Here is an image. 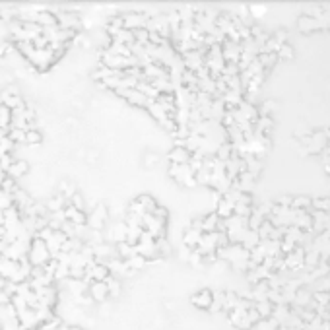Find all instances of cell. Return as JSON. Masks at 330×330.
<instances>
[{"label": "cell", "mask_w": 330, "mask_h": 330, "mask_svg": "<svg viewBox=\"0 0 330 330\" xmlns=\"http://www.w3.org/2000/svg\"><path fill=\"white\" fill-rule=\"evenodd\" d=\"M29 173V163L25 161V159H14L12 161V165H10V169H8V177H12V179H22V177H25Z\"/></svg>", "instance_id": "30bf717a"}, {"label": "cell", "mask_w": 330, "mask_h": 330, "mask_svg": "<svg viewBox=\"0 0 330 330\" xmlns=\"http://www.w3.org/2000/svg\"><path fill=\"white\" fill-rule=\"evenodd\" d=\"M88 293L95 303H105L109 297V286H107V282H91Z\"/></svg>", "instance_id": "52a82bcc"}, {"label": "cell", "mask_w": 330, "mask_h": 330, "mask_svg": "<svg viewBox=\"0 0 330 330\" xmlns=\"http://www.w3.org/2000/svg\"><path fill=\"white\" fill-rule=\"evenodd\" d=\"M259 61H261V65L264 66V72L268 74L270 68H274L276 63L280 61V57H278V53H261V55H259Z\"/></svg>", "instance_id": "ac0fdd59"}, {"label": "cell", "mask_w": 330, "mask_h": 330, "mask_svg": "<svg viewBox=\"0 0 330 330\" xmlns=\"http://www.w3.org/2000/svg\"><path fill=\"white\" fill-rule=\"evenodd\" d=\"M0 191H4V193H8V195H16L18 191H20V187H18V183H16V179H12V177L6 175V179H4V183H2V189Z\"/></svg>", "instance_id": "f1b7e54d"}, {"label": "cell", "mask_w": 330, "mask_h": 330, "mask_svg": "<svg viewBox=\"0 0 330 330\" xmlns=\"http://www.w3.org/2000/svg\"><path fill=\"white\" fill-rule=\"evenodd\" d=\"M57 18H59V27L61 29H70V31H80L84 27V22L80 20V16L72 10H61L57 12Z\"/></svg>", "instance_id": "3957f363"}, {"label": "cell", "mask_w": 330, "mask_h": 330, "mask_svg": "<svg viewBox=\"0 0 330 330\" xmlns=\"http://www.w3.org/2000/svg\"><path fill=\"white\" fill-rule=\"evenodd\" d=\"M325 154H327V155H329V157H330V144H329V146H327V150H325Z\"/></svg>", "instance_id": "816d5d0a"}, {"label": "cell", "mask_w": 330, "mask_h": 330, "mask_svg": "<svg viewBox=\"0 0 330 330\" xmlns=\"http://www.w3.org/2000/svg\"><path fill=\"white\" fill-rule=\"evenodd\" d=\"M274 109H276V101L274 99H264L263 103H261V107H259L261 115H266V117H272Z\"/></svg>", "instance_id": "d590c367"}, {"label": "cell", "mask_w": 330, "mask_h": 330, "mask_svg": "<svg viewBox=\"0 0 330 330\" xmlns=\"http://www.w3.org/2000/svg\"><path fill=\"white\" fill-rule=\"evenodd\" d=\"M63 330H84L82 327H78V325H65Z\"/></svg>", "instance_id": "7dc6e473"}, {"label": "cell", "mask_w": 330, "mask_h": 330, "mask_svg": "<svg viewBox=\"0 0 330 330\" xmlns=\"http://www.w3.org/2000/svg\"><path fill=\"white\" fill-rule=\"evenodd\" d=\"M107 286H109V297H113V299L121 297V293H123V286H121L119 278H115V276L107 278Z\"/></svg>", "instance_id": "83f0119b"}, {"label": "cell", "mask_w": 330, "mask_h": 330, "mask_svg": "<svg viewBox=\"0 0 330 330\" xmlns=\"http://www.w3.org/2000/svg\"><path fill=\"white\" fill-rule=\"evenodd\" d=\"M274 225L270 223L268 220H264V223L261 225V229H259V235H261V239L263 241H268V239H272V233H274Z\"/></svg>", "instance_id": "4dcf8cb0"}, {"label": "cell", "mask_w": 330, "mask_h": 330, "mask_svg": "<svg viewBox=\"0 0 330 330\" xmlns=\"http://www.w3.org/2000/svg\"><path fill=\"white\" fill-rule=\"evenodd\" d=\"M8 284V280H4V278H0V291H4V287Z\"/></svg>", "instance_id": "681fc988"}, {"label": "cell", "mask_w": 330, "mask_h": 330, "mask_svg": "<svg viewBox=\"0 0 330 330\" xmlns=\"http://www.w3.org/2000/svg\"><path fill=\"white\" fill-rule=\"evenodd\" d=\"M200 239H202V231L193 229V227H187L185 233H183V243H185V247H189V249H197Z\"/></svg>", "instance_id": "7c38bea8"}, {"label": "cell", "mask_w": 330, "mask_h": 330, "mask_svg": "<svg viewBox=\"0 0 330 330\" xmlns=\"http://www.w3.org/2000/svg\"><path fill=\"white\" fill-rule=\"evenodd\" d=\"M287 35H289V33H287V29H276V31H274V35H272V39H274L278 45H286L287 43Z\"/></svg>", "instance_id": "60d3db41"}, {"label": "cell", "mask_w": 330, "mask_h": 330, "mask_svg": "<svg viewBox=\"0 0 330 330\" xmlns=\"http://www.w3.org/2000/svg\"><path fill=\"white\" fill-rule=\"evenodd\" d=\"M127 263V266L131 268V270H142V268H146L148 266V259L146 257H142V255H134V257H131L129 261H125Z\"/></svg>", "instance_id": "484cf974"}, {"label": "cell", "mask_w": 330, "mask_h": 330, "mask_svg": "<svg viewBox=\"0 0 330 330\" xmlns=\"http://www.w3.org/2000/svg\"><path fill=\"white\" fill-rule=\"evenodd\" d=\"M255 307L259 309V313H261V317H263V319H270V317H272V313H274V303H272L270 299L255 301Z\"/></svg>", "instance_id": "cb8c5ba5"}, {"label": "cell", "mask_w": 330, "mask_h": 330, "mask_svg": "<svg viewBox=\"0 0 330 330\" xmlns=\"http://www.w3.org/2000/svg\"><path fill=\"white\" fill-rule=\"evenodd\" d=\"M278 57H280V59H286V61H291V59L295 57V49H293L289 43L282 45L280 51H278Z\"/></svg>", "instance_id": "74e56055"}, {"label": "cell", "mask_w": 330, "mask_h": 330, "mask_svg": "<svg viewBox=\"0 0 330 330\" xmlns=\"http://www.w3.org/2000/svg\"><path fill=\"white\" fill-rule=\"evenodd\" d=\"M0 129H6V131L12 129V111L2 103H0Z\"/></svg>", "instance_id": "d4e9b609"}, {"label": "cell", "mask_w": 330, "mask_h": 330, "mask_svg": "<svg viewBox=\"0 0 330 330\" xmlns=\"http://www.w3.org/2000/svg\"><path fill=\"white\" fill-rule=\"evenodd\" d=\"M41 142H43V134L37 129H31V131L25 132V146L27 148H37Z\"/></svg>", "instance_id": "44dd1931"}, {"label": "cell", "mask_w": 330, "mask_h": 330, "mask_svg": "<svg viewBox=\"0 0 330 330\" xmlns=\"http://www.w3.org/2000/svg\"><path fill=\"white\" fill-rule=\"evenodd\" d=\"M8 237V229H6V225H0V241H4Z\"/></svg>", "instance_id": "bcb514c9"}, {"label": "cell", "mask_w": 330, "mask_h": 330, "mask_svg": "<svg viewBox=\"0 0 330 330\" xmlns=\"http://www.w3.org/2000/svg\"><path fill=\"white\" fill-rule=\"evenodd\" d=\"M191 303L197 309H202V311H210L212 303H214V291L212 289H200L197 291L193 297H191Z\"/></svg>", "instance_id": "8992f818"}, {"label": "cell", "mask_w": 330, "mask_h": 330, "mask_svg": "<svg viewBox=\"0 0 330 330\" xmlns=\"http://www.w3.org/2000/svg\"><path fill=\"white\" fill-rule=\"evenodd\" d=\"M167 159H169V163H179V165H187V163H191V159H193V154L185 148V146H175L169 154H167Z\"/></svg>", "instance_id": "ba28073f"}, {"label": "cell", "mask_w": 330, "mask_h": 330, "mask_svg": "<svg viewBox=\"0 0 330 330\" xmlns=\"http://www.w3.org/2000/svg\"><path fill=\"white\" fill-rule=\"evenodd\" d=\"M27 259L33 266H47V264L53 261V255L49 251V245L47 241H43L39 235H33L31 243H29V253H27Z\"/></svg>", "instance_id": "6da1fadb"}, {"label": "cell", "mask_w": 330, "mask_h": 330, "mask_svg": "<svg viewBox=\"0 0 330 330\" xmlns=\"http://www.w3.org/2000/svg\"><path fill=\"white\" fill-rule=\"evenodd\" d=\"M216 212H218V216H220L221 220H227V218H231L235 214V204L221 197L220 202L216 204Z\"/></svg>", "instance_id": "4fadbf2b"}, {"label": "cell", "mask_w": 330, "mask_h": 330, "mask_svg": "<svg viewBox=\"0 0 330 330\" xmlns=\"http://www.w3.org/2000/svg\"><path fill=\"white\" fill-rule=\"evenodd\" d=\"M325 134H327V140H329V144H330V129H327V131H325Z\"/></svg>", "instance_id": "f907efd6"}, {"label": "cell", "mask_w": 330, "mask_h": 330, "mask_svg": "<svg viewBox=\"0 0 330 330\" xmlns=\"http://www.w3.org/2000/svg\"><path fill=\"white\" fill-rule=\"evenodd\" d=\"M129 237V223L127 221H117L113 223L109 229V239L115 243H121V241H127Z\"/></svg>", "instance_id": "9c48e42d"}, {"label": "cell", "mask_w": 330, "mask_h": 330, "mask_svg": "<svg viewBox=\"0 0 330 330\" xmlns=\"http://www.w3.org/2000/svg\"><path fill=\"white\" fill-rule=\"evenodd\" d=\"M249 10H251V18H255V20H259L263 14H266V12H268V10H266V6H263V4L249 6Z\"/></svg>", "instance_id": "b9f144b4"}, {"label": "cell", "mask_w": 330, "mask_h": 330, "mask_svg": "<svg viewBox=\"0 0 330 330\" xmlns=\"http://www.w3.org/2000/svg\"><path fill=\"white\" fill-rule=\"evenodd\" d=\"M253 210L255 206H247V204H235V216H241V218H251L253 216Z\"/></svg>", "instance_id": "8d00e7d4"}, {"label": "cell", "mask_w": 330, "mask_h": 330, "mask_svg": "<svg viewBox=\"0 0 330 330\" xmlns=\"http://www.w3.org/2000/svg\"><path fill=\"white\" fill-rule=\"evenodd\" d=\"M150 29L148 27H144V29H138V31H134V37H136V43L138 45H144V47H148L150 45Z\"/></svg>", "instance_id": "f546056e"}, {"label": "cell", "mask_w": 330, "mask_h": 330, "mask_svg": "<svg viewBox=\"0 0 330 330\" xmlns=\"http://www.w3.org/2000/svg\"><path fill=\"white\" fill-rule=\"evenodd\" d=\"M239 111L243 113V117L247 119V121H251V123H257L259 121V117H261V111L257 105H253L251 101H247V99H243V103L239 105Z\"/></svg>", "instance_id": "8fae6325"}, {"label": "cell", "mask_w": 330, "mask_h": 330, "mask_svg": "<svg viewBox=\"0 0 330 330\" xmlns=\"http://www.w3.org/2000/svg\"><path fill=\"white\" fill-rule=\"evenodd\" d=\"M274 129V119L272 117H266V115H261L259 121L255 123V131L264 132V134H270Z\"/></svg>", "instance_id": "ffe728a7"}, {"label": "cell", "mask_w": 330, "mask_h": 330, "mask_svg": "<svg viewBox=\"0 0 330 330\" xmlns=\"http://www.w3.org/2000/svg\"><path fill=\"white\" fill-rule=\"evenodd\" d=\"M107 220H109V210H107V206H105V204H97L88 214V227L89 229L103 231Z\"/></svg>", "instance_id": "7a4b0ae2"}, {"label": "cell", "mask_w": 330, "mask_h": 330, "mask_svg": "<svg viewBox=\"0 0 330 330\" xmlns=\"http://www.w3.org/2000/svg\"><path fill=\"white\" fill-rule=\"evenodd\" d=\"M311 301H313V293L307 291L305 287H299L297 289V293H295V307H309L311 305Z\"/></svg>", "instance_id": "d6986e66"}, {"label": "cell", "mask_w": 330, "mask_h": 330, "mask_svg": "<svg viewBox=\"0 0 330 330\" xmlns=\"http://www.w3.org/2000/svg\"><path fill=\"white\" fill-rule=\"evenodd\" d=\"M276 204H278V206H284V208H291V204H293V197H289V195H282V197L276 200Z\"/></svg>", "instance_id": "7bdbcfd3"}, {"label": "cell", "mask_w": 330, "mask_h": 330, "mask_svg": "<svg viewBox=\"0 0 330 330\" xmlns=\"http://www.w3.org/2000/svg\"><path fill=\"white\" fill-rule=\"evenodd\" d=\"M123 22H125V29L129 31H138V29H144L148 27V14H140V12H127L123 14Z\"/></svg>", "instance_id": "5b68a950"}, {"label": "cell", "mask_w": 330, "mask_h": 330, "mask_svg": "<svg viewBox=\"0 0 330 330\" xmlns=\"http://www.w3.org/2000/svg\"><path fill=\"white\" fill-rule=\"evenodd\" d=\"M146 159H148V161H146V165H148V167H152V165L155 163V159H157V157H155V155H148Z\"/></svg>", "instance_id": "c3c4849f"}, {"label": "cell", "mask_w": 330, "mask_h": 330, "mask_svg": "<svg viewBox=\"0 0 330 330\" xmlns=\"http://www.w3.org/2000/svg\"><path fill=\"white\" fill-rule=\"evenodd\" d=\"M68 204L70 206H74V208H78V210H82V212H86V200H84V197L80 195V193H76L74 197L68 200Z\"/></svg>", "instance_id": "ab89813d"}, {"label": "cell", "mask_w": 330, "mask_h": 330, "mask_svg": "<svg viewBox=\"0 0 330 330\" xmlns=\"http://www.w3.org/2000/svg\"><path fill=\"white\" fill-rule=\"evenodd\" d=\"M155 218H159V220H165L167 221V218H169V212L165 210V208H161V206H157V210L154 212Z\"/></svg>", "instance_id": "f6af8a7d"}, {"label": "cell", "mask_w": 330, "mask_h": 330, "mask_svg": "<svg viewBox=\"0 0 330 330\" xmlns=\"http://www.w3.org/2000/svg\"><path fill=\"white\" fill-rule=\"evenodd\" d=\"M220 220L221 218L218 216V212H216V210H212L210 214L202 216V221H204V233H214V231H218Z\"/></svg>", "instance_id": "5bb4252c"}, {"label": "cell", "mask_w": 330, "mask_h": 330, "mask_svg": "<svg viewBox=\"0 0 330 330\" xmlns=\"http://www.w3.org/2000/svg\"><path fill=\"white\" fill-rule=\"evenodd\" d=\"M136 200H138V202L144 206V210H146L148 214H154L155 210H157V202H155V200L150 197V195H138V197H136Z\"/></svg>", "instance_id": "4316f807"}, {"label": "cell", "mask_w": 330, "mask_h": 330, "mask_svg": "<svg viewBox=\"0 0 330 330\" xmlns=\"http://www.w3.org/2000/svg\"><path fill=\"white\" fill-rule=\"evenodd\" d=\"M25 132L27 131H20V129H10V138L14 140V144L16 146H20V144H25Z\"/></svg>", "instance_id": "f35d334b"}, {"label": "cell", "mask_w": 330, "mask_h": 330, "mask_svg": "<svg viewBox=\"0 0 330 330\" xmlns=\"http://www.w3.org/2000/svg\"><path fill=\"white\" fill-rule=\"evenodd\" d=\"M18 330H29V329H25V327H22V325H20V329Z\"/></svg>", "instance_id": "db71d44e"}, {"label": "cell", "mask_w": 330, "mask_h": 330, "mask_svg": "<svg viewBox=\"0 0 330 330\" xmlns=\"http://www.w3.org/2000/svg\"><path fill=\"white\" fill-rule=\"evenodd\" d=\"M329 29H330V22H329Z\"/></svg>", "instance_id": "11a10c76"}, {"label": "cell", "mask_w": 330, "mask_h": 330, "mask_svg": "<svg viewBox=\"0 0 330 330\" xmlns=\"http://www.w3.org/2000/svg\"><path fill=\"white\" fill-rule=\"evenodd\" d=\"M323 261V255L319 253V251H315V249H311L307 251V255H305V268L307 270H313V268H317L319 264Z\"/></svg>", "instance_id": "603a6c76"}, {"label": "cell", "mask_w": 330, "mask_h": 330, "mask_svg": "<svg viewBox=\"0 0 330 330\" xmlns=\"http://www.w3.org/2000/svg\"><path fill=\"white\" fill-rule=\"evenodd\" d=\"M313 299L323 305V307H330V293L329 291H313Z\"/></svg>", "instance_id": "d6a6232c"}, {"label": "cell", "mask_w": 330, "mask_h": 330, "mask_svg": "<svg viewBox=\"0 0 330 330\" xmlns=\"http://www.w3.org/2000/svg\"><path fill=\"white\" fill-rule=\"evenodd\" d=\"M117 247V255H119V259H123V261H129L131 257H134V255H138L136 253V247H132V245H129L127 241H121L115 245Z\"/></svg>", "instance_id": "e0dca14e"}, {"label": "cell", "mask_w": 330, "mask_h": 330, "mask_svg": "<svg viewBox=\"0 0 330 330\" xmlns=\"http://www.w3.org/2000/svg\"><path fill=\"white\" fill-rule=\"evenodd\" d=\"M325 171H327V173L330 175V165H325Z\"/></svg>", "instance_id": "f5cc1de1"}, {"label": "cell", "mask_w": 330, "mask_h": 330, "mask_svg": "<svg viewBox=\"0 0 330 330\" xmlns=\"http://www.w3.org/2000/svg\"><path fill=\"white\" fill-rule=\"evenodd\" d=\"M14 148H16V144H14V140L10 138V136H6V138H2L0 140V155H8L14 152Z\"/></svg>", "instance_id": "1f68e13d"}, {"label": "cell", "mask_w": 330, "mask_h": 330, "mask_svg": "<svg viewBox=\"0 0 330 330\" xmlns=\"http://www.w3.org/2000/svg\"><path fill=\"white\" fill-rule=\"evenodd\" d=\"M148 113H150V115L154 117V119L157 121V123H159V125H163L165 121H169V119H171V117H169V113L163 109V107H161V105H159L157 101H152V103L148 105Z\"/></svg>", "instance_id": "9a60e30c"}, {"label": "cell", "mask_w": 330, "mask_h": 330, "mask_svg": "<svg viewBox=\"0 0 330 330\" xmlns=\"http://www.w3.org/2000/svg\"><path fill=\"white\" fill-rule=\"evenodd\" d=\"M144 229L154 237L155 241L165 239V220L155 218L154 214H146L144 216Z\"/></svg>", "instance_id": "277c9868"}, {"label": "cell", "mask_w": 330, "mask_h": 330, "mask_svg": "<svg viewBox=\"0 0 330 330\" xmlns=\"http://www.w3.org/2000/svg\"><path fill=\"white\" fill-rule=\"evenodd\" d=\"M0 330H2V325H0Z\"/></svg>", "instance_id": "9f6ffc18"}, {"label": "cell", "mask_w": 330, "mask_h": 330, "mask_svg": "<svg viewBox=\"0 0 330 330\" xmlns=\"http://www.w3.org/2000/svg\"><path fill=\"white\" fill-rule=\"evenodd\" d=\"M261 235H259V231H253V229H247V233H245V237H243V247L247 249V251H253V249H257L259 245H261Z\"/></svg>", "instance_id": "2e32d148"}, {"label": "cell", "mask_w": 330, "mask_h": 330, "mask_svg": "<svg viewBox=\"0 0 330 330\" xmlns=\"http://www.w3.org/2000/svg\"><path fill=\"white\" fill-rule=\"evenodd\" d=\"M291 208H295V210H305V212H311V208H313V198L305 197V195L293 197V204H291Z\"/></svg>", "instance_id": "7402d4cb"}, {"label": "cell", "mask_w": 330, "mask_h": 330, "mask_svg": "<svg viewBox=\"0 0 330 330\" xmlns=\"http://www.w3.org/2000/svg\"><path fill=\"white\" fill-rule=\"evenodd\" d=\"M127 212H129V214H136V216H142V218H144V216L148 214V212L144 210V206H142V204H140V202H138L136 198H134V200H132L131 204H129Z\"/></svg>", "instance_id": "e575fe53"}, {"label": "cell", "mask_w": 330, "mask_h": 330, "mask_svg": "<svg viewBox=\"0 0 330 330\" xmlns=\"http://www.w3.org/2000/svg\"><path fill=\"white\" fill-rule=\"evenodd\" d=\"M12 303V295L10 293H6V289L4 291H0V307H8Z\"/></svg>", "instance_id": "ee69618b"}, {"label": "cell", "mask_w": 330, "mask_h": 330, "mask_svg": "<svg viewBox=\"0 0 330 330\" xmlns=\"http://www.w3.org/2000/svg\"><path fill=\"white\" fill-rule=\"evenodd\" d=\"M313 210H321V212L330 214V198H313Z\"/></svg>", "instance_id": "836d02e7"}]
</instances>
